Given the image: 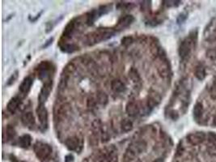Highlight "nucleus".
Segmentation results:
<instances>
[{"mask_svg":"<svg viewBox=\"0 0 216 162\" xmlns=\"http://www.w3.org/2000/svg\"><path fill=\"white\" fill-rule=\"evenodd\" d=\"M114 35L113 29H98L96 32L91 33L86 37V41L88 45H94L100 41L111 38Z\"/></svg>","mask_w":216,"mask_h":162,"instance_id":"nucleus-1","label":"nucleus"},{"mask_svg":"<svg viewBox=\"0 0 216 162\" xmlns=\"http://www.w3.org/2000/svg\"><path fill=\"white\" fill-rule=\"evenodd\" d=\"M37 74H38V79H40L45 83L52 81V75L54 74L53 65L49 62L44 61L37 68Z\"/></svg>","mask_w":216,"mask_h":162,"instance_id":"nucleus-2","label":"nucleus"},{"mask_svg":"<svg viewBox=\"0 0 216 162\" xmlns=\"http://www.w3.org/2000/svg\"><path fill=\"white\" fill-rule=\"evenodd\" d=\"M34 152L38 159L45 160L51 155L52 148L50 144L43 142H36L34 145Z\"/></svg>","mask_w":216,"mask_h":162,"instance_id":"nucleus-3","label":"nucleus"},{"mask_svg":"<svg viewBox=\"0 0 216 162\" xmlns=\"http://www.w3.org/2000/svg\"><path fill=\"white\" fill-rule=\"evenodd\" d=\"M36 114L38 117L39 122L41 123V126L43 129H46L48 126V111L47 109L45 108L44 105L39 104V106L36 108Z\"/></svg>","mask_w":216,"mask_h":162,"instance_id":"nucleus-4","label":"nucleus"},{"mask_svg":"<svg viewBox=\"0 0 216 162\" xmlns=\"http://www.w3.org/2000/svg\"><path fill=\"white\" fill-rule=\"evenodd\" d=\"M52 87H53V82L52 81L44 83V85L41 89V92H40L38 96L39 104L44 105L45 101H47L52 91Z\"/></svg>","mask_w":216,"mask_h":162,"instance_id":"nucleus-5","label":"nucleus"},{"mask_svg":"<svg viewBox=\"0 0 216 162\" xmlns=\"http://www.w3.org/2000/svg\"><path fill=\"white\" fill-rule=\"evenodd\" d=\"M128 151L131 152L134 156H137L139 154H142V152L146 150V144L144 141H136L134 142L129 146L127 148Z\"/></svg>","mask_w":216,"mask_h":162,"instance_id":"nucleus-6","label":"nucleus"},{"mask_svg":"<svg viewBox=\"0 0 216 162\" xmlns=\"http://www.w3.org/2000/svg\"><path fill=\"white\" fill-rule=\"evenodd\" d=\"M134 20H135V18H134V16H131V15H127V16H122V18H120L119 20L117 21V25H116V26H115L114 28V30L121 31V30L125 29L129 27V26L134 22Z\"/></svg>","mask_w":216,"mask_h":162,"instance_id":"nucleus-7","label":"nucleus"},{"mask_svg":"<svg viewBox=\"0 0 216 162\" xmlns=\"http://www.w3.org/2000/svg\"><path fill=\"white\" fill-rule=\"evenodd\" d=\"M191 51V41L189 39H185L180 43L179 47V55L182 59H186Z\"/></svg>","mask_w":216,"mask_h":162,"instance_id":"nucleus-8","label":"nucleus"},{"mask_svg":"<svg viewBox=\"0 0 216 162\" xmlns=\"http://www.w3.org/2000/svg\"><path fill=\"white\" fill-rule=\"evenodd\" d=\"M65 144L70 151H79V148H81V144L79 138L77 136H70L65 141Z\"/></svg>","mask_w":216,"mask_h":162,"instance_id":"nucleus-9","label":"nucleus"},{"mask_svg":"<svg viewBox=\"0 0 216 162\" xmlns=\"http://www.w3.org/2000/svg\"><path fill=\"white\" fill-rule=\"evenodd\" d=\"M206 135L203 132H195L189 134L187 136L188 141L193 145H198V144H202L204 140H205Z\"/></svg>","mask_w":216,"mask_h":162,"instance_id":"nucleus-10","label":"nucleus"},{"mask_svg":"<svg viewBox=\"0 0 216 162\" xmlns=\"http://www.w3.org/2000/svg\"><path fill=\"white\" fill-rule=\"evenodd\" d=\"M33 83V79L32 78L31 76H28L26 78L24 79V80L22 81V83H21L20 85V88H19V90L20 92L22 93V94L27 95V93L30 91L31 89V87Z\"/></svg>","mask_w":216,"mask_h":162,"instance_id":"nucleus-11","label":"nucleus"},{"mask_svg":"<svg viewBox=\"0 0 216 162\" xmlns=\"http://www.w3.org/2000/svg\"><path fill=\"white\" fill-rule=\"evenodd\" d=\"M161 101V97L160 94H158L157 92L155 91H151L149 93L148 98H147V106L150 108H154L155 106H158Z\"/></svg>","mask_w":216,"mask_h":162,"instance_id":"nucleus-12","label":"nucleus"},{"mask_svg":"<svg viewBox=\"0 0 216 162\" xmlns=\"http://www.w3.org/2000/svg\"><path fill=\"white\" fill-rule=\"evenodd\" d=\"M126 111L130 116H135L139 113V107L135 101H129L126 104Z\"/></svg>","mask_w":216,"mask_h":162,"instance_id":"nucleus-13","label":"nucleus"},{"mask_svg":"<svg viewBox=\"0 0 216 162\" xmlns=\"http://www.w3.org/2000/svg\"><path fill=\"white\" fill-rule=\"evenodd\" d=\"M111 88L113 92L117 93H121L126 91V85L125 83L120 79H113L111 83Z\"/></svg>","mask_w":216,"mask_h":162,"instance_id":"nucleus-14","label":"nucleus"},{"mask_svg":"<svg viewBox=\"0 0 216 162\" xmlns=\"http://www.w3.org/2000/svg\"><path fill=\"white\" fill-rule=\"evenodd\" d=\"M22 122L25 126H32L35 124V118L32 113L27 112L24 114L22 116Z\"/></svg>","mask_w":216,"mask_h":162,"instance_id":"nucleus-15","label":"nucleus"},{"mask_svg":"<svg viewBox=\"0 0 216 162\" xmlns=\"http://www.w3.org/2000/svg\"><path fill=\"white\" fill-rule=\"evenodd\" d=\"M21 104V99L18 97H13L9 101L8 104L7 106V110L9 111L11 114H14L17 110V109L19 108V106Z\"/></svg>","mask_w":216,"mask_h":162,"instance_id":"nucleus-16","label":"nucleus"},{"mask_svg":"<svg viewBox=\"0 0 216 162\" xmlns=\"http://www.w3.org/2000/svg\"><path fill=\"white\" fill-rule=\"evenodd\" d=\"M74 29H75V23H74V20L72 21H70L68 23V25L66 26L65 29L63 31V37L65 39H69L71 37V35L73 34L74 31Z\"/></svg>","mask_w":216,"mask_h":162,"instance_id":"nucleus-17","label":"nucleus"},{"mask_svg":"<svg viewBox=\"0 0 216 162\" xmlns=\"http://www.w3.org/2000/svg\"><path fill=\"white\" fill-rule=\"evenodd\" d=\"M18 143L20 147H21V148H28V147L31 145V143H32L31 135H28V134L22 135V136H21V137L19 138Z\"/></svg>","mask_w":216,"mask_h":162,"instance_id":"nucleus-18","label":"nucleus"},{"mask_svg":"<svg viewBox=\"0 0 216 162\" xmlns=\"http://www.w3.org/2000/svg\"><path fill=\"white\" fill-rule=\"evenodd\" d=\"M69 105L68 104H63L62 106H59L58 109V111L56 113V116L58 117V119H63L66 116L69 111Z\"/></svg>","mask_w":216,"mask_h":162,"instance_id":"nucleus-19","label":"nucleus"},{"mask_svg":"<svg viewBox=\"0 0 216 162\" xmlns=\"http://www.w3.org/2000/svg\"><path fill=\"white\" fill-rule=\"evenodd\" d=\"M97 101H98V103H100V105H102V106L107 105L108 101V98L107 94H106L104 92H102V91H100V92H97Z\"/></svg>","mask_w":216,"mask_h":162,"instance_id":"nucleus-20","label":"nucleus"},{"mask_svg":"<svg viewBox=\"0 0 216 162\" xmlns=\"http://www.w3.org/2000/svg\"><path fill=\"white\" fill-rule=\"evenodd\" d=\"M60 47H61V50L63 51L66 52V53H73L74 51L78 50V46L74 45V44L64 43L63 45H60Z\"/></svg>","mask_w":216,"mask_h":162,"instance_id":"nucleus-21","label":"nucleus"},{"mask_svg":"<svg viewBox=\"0 0 216 162\" xmlns=\"http://www.w3.org/2000/svg\"><path fill=\"white\" fill-rule=\"evenodd\" d=\"M203 106L201 103H197L195 105L194 108V118L196 120H198L199 118H201L202 115H203Z\"/></svg>","mask_w":216,"mask_h":162,"instance_id":"nucleus-22","label":"nucleus"},{"mask_svg":"<svg viewBox=\"0 0 216 162\" xmlns=\"http://www.w3.org/2000/svg\"><path fill=\"white\" fill-rule=\"evenodd\" d=\"M121 127L125 132H129L133 129V122L129 119H124L121 122Z\"/></svg>","mask_w":216,"mask_h":162,"instance_id":"nucleus-23","label":"nucleus"},{"mask_svg":"<svg viewBox=\"0 0 216 162\" xmlns=\"http://www.w3.org/2000/svg\"><path fill=\"white\" fill-rule=\"evenodd\" d=\"M158 71H159L160 75L162 77H167L169 76L170 70H169V66L167 65V64H163L162 66H160V68H159Z\"/></svg>","mask_w":216,"mask_h":162,"instance_id":"nucleus-24","label":"nucleus"},{"mask_svg":"<svg viewBox=\"0 0 216 162\" xmlns=\"http://www.w3.org/2000/svg\"><path fill=\"white\" fill-rule=\"evenodd\" d=\"M195 76L197 77V79H200V80L204 79L206 76L205 68L203 67H198V68L195 71Z\"/></svg>","mask_w":216,"mask_h":162,"instance_id":"nucleus-25","label":"nucleus"},{"mask_svg":"<svg viewBox=\"0 0 216 162\" xmlns=\"http://www.w3.org/2000/svg\"><path fill=\"white\" fill-rule=\"evenodd\" d=\"M129 75H130V78H131L134 82H138L140 81V76L137 70H135V68H131L130 72H129Z\"/></svg>","mask_w":216,"mask_h":162,"instance_id":"nucleus-26","label":"nucleus"},{"mask_svg":"<svg viewBox=\"0 0 216 162\" xmlns=\"http://www.w3.org/2000/svg\"><path fill=\"white\" fill-rule=\"evenodd\" d=\"M6 135H7V140H12L15 138V136L16 135V132L13 126H7V129H6Z\"/></svg>","mask_w":216,"mask_h":162,"instance_id":"nucleus-27","label":"nucleus"},{"mask_svg":"<svg viewBox=\"0 0 216 162\" xmlns=\"http://www.w3.org/2000/svg\"><path fill=\"white\" fill-rule=\"evenodd\" d=\"M133 37L131 36H126V37H124L122 39V45H124V46H126V47H127V46H129L130 45H131L132 43H133Z\"/></svg>","mask_w":216,"mask_h":162,"instance_id":"nucleus-28","label":"nucleus"},{"mask_svg":"<svg viewBox=\"0 0 216 162\" xmlns=\"http://www.w3.org/2000/svg\"><path fill=\"white\" fill-rule=\"evenodd\" d=\"M17 77H18V71H16L15 73H13V74L11 75V76L10 77L8 81H7V85H11V84L16 80Z\"/></svg>","mask_w":216,"mask_h":162,"instance_id":"nucleus-29","label":"nucleus"},{"mask_svg":"<svg viewBox=\"0 0 216 162\" xmlns=\"http://www.w3.org/2000/svg\"><path fill=\"white\" fill-rule=\"evenodd\" d=\"M89 141L92 145H97L98 144V135L97 134H93L89 137Z\"/></svg>","mask_w":216,"mask_h":162,"instance_id":"nucleus-30","label":"nucleus"},{"mask_svg":"<svg viewBox=\"0 0 216 162\" xmlns=\"http://www.w3.org/2000/svg\"><path fill=\"white\" fill-rule=\"evenodd\" d=\"M207 57L210 59H216V51L214 50H208L207 53Z\"/></svg>","mask_w":216,"mask_h":162,"instance_id":"nucleus-31","label":"nucleus"},{"mask_svg":"<svg viewBox=\"0 0 216 162\" xmlns=\"http://www.w3.org/2000/svg\"><path fill=\"white\" fill-rule=\"evenodd\" d=\"M74 70H75V67H74L73 64L70 63V64H68V65L66 67L65 71L66 72V73H71V72L74 71Z\"/></svg>","mask_w":216,"mask_h":162,"instance_id":"nucleus-32","label":"nucleus"},{"mask_svg":"<svg viewBox=\"0 0 216 162\" xmlns=\"http://www.w3.org/2000/svg\"><path fill=\"white\" fill-rule=\"evenodd\" d=\"M186 14H184V13H182V14H180V16H178V18H177V22L179 23V24H181V23H183L184 21L185 20V19H186Z\"/></svg>","mask_w":216,"mask_h":162,"instance_id":"nucleus-33","label":"nucleus"},{"mask_svg":"<svg viewBox=\"0 0 216 162\" xmlns=\"http://www.w3.org/2000/svg\"><path fill=\"white\" fill-rule=\"evenodd\" d=\"M169 115H170V118H171L172 120H176L178 118V114L177 112L175 110H172Z\"/></svg>","mask_w":216,"mask_h":162,"instance_id":"nucleus-34","label":"nucleus"},{"mask_svg":"<svg viewBox=\"0 0 216 162\" xmlns=\"http://www.w3.org/2000/svg\"><path fill=\"white\" fill-rule=\"evenodd\" d=\"M210 97H211L212 99H214V100L216 99V87L215 86H214V87L212 88L211 91H210Z\"/></svg>","mask_w":216,"mask_h":162,"instance_id":"nucleus-35","label":"nucleus"},{"mask_svg":"<svg viewBox=\"0 0 216 162\" xmlns=\"http://www.w3.org/2000/svg\"><path fill=\"white\" fill-rule=\"evenodd\" d=\"M208 138L210 141H216V134L215 133L210 132L209 133V135H208Z\"/></svg>","mask_w":216,"mask_h":162,"instance_id":"nucleus-36","label":"nucleus"},{"mask_svg":"<svg viewBox=\"0 0 216 162\" xmlns=\"http://www.w3.org/2000/svg\"><path fill=\"white\" fill-rule=\"evenodd\" d=\"M208 152H210V154L212 156H216V147H213L208 150Z\"/></svg>","mask_w":216,"mask_h":162,"instance_id":"nucleus-37","label":"nucleus"},{"mask_svg":"<svg viewBox=\"0 0 216 162\" xmlns=\"http://www.w3.org/2000/svg\"><path fill=\"white\" fill-rule=\"evenodd\" d=\"M73 160V156L72 155H67V156H66V157H65V161L66 162H70V161H72Z\"/></svg>","mask_w":216,"mask_h":162,"instance_id":"nucleus-38","label":"nucleus"},{"mask_svg":"<svg viewBox=\"0 0 216 162\" xmlns=\"http://www.w3.org/2000/svg\"><path fill=\"white\" fill-rule=\"evenodd\" d=\"M53 40H54V38H50V40H47V43H46V44H45V45H43V48L47 47L48 45H50V44H51V42H52V41H53Z\"/></svg>","mask_w":216,"mask_h":162,"instance_id":"nucleus-39","label":"nucleus"},{"mask_svg":"<svg viewBox=\"0 0 216 162\" xmlns=\"http://www.w3.org/2000/svg\"><path fill=\"white\" fill-rule=\"evenodd\" d=\"M183 150H184V148H183L182 147H180V145L179 147H178L177 148V154L178 155H180L181 153L183 152Z\"/></svg>","mask_w":216,"mask_h":162,"instance_id":"nucleus-40","label":"nucleus"},{"mask_svg":"<svg viewBox=\"0 0 216 162\" xmlns=\"http://www.w3.org/2000/svg\"><path fill=\"white\" fill-rule=\"evenodd\" d=\"M11 160H12V162H24V161H19V160H16V159L15 157L12 158V159H11Z\"/></svg>","mask_w":216,"mask_h":162,"instance_id":"nucleus-41","label":"nucleus"},{"mask_svg":"<svg viewBox=\"0 0 216 162\" xmlns=\"http://www.w3.org/2000/svg\"><path fill=\"white\" fill-rule=\"evenodd\" d=\"M153 162H163L162 159H160V158H159V159H156L155 160H154Z\"/></svg>","mask_w":216,"mask_h":162,"instance_id":"nucleus-42","label":"nucleus"},{"mask_svg":"<svg viewBox=\"0 0 216 162\" xmlns=\"http://www.w3.org/2000/svg\"><path fill=\"white\" fill-rule=\"evenodd\" d=\"M213 123H214V125H215V126H216V117L214 118V122H213Z\"/></svg>","mask_w":216,"mask_h":162,"instance_id":"nucleus-43","label":"nucleus"},{"mask_svg":"<svg viewBox=\"0 0 216 162\" xmlns=\"http://www.w3.org/2000/svg\"><path fill=\"white\" fill-rule=\"evenodd\" d=\"M214 86H215L216 87V78L214 79Z\"/></svg>","mask_w":216,"mask_h":162,"instance_id":"nucleus-44","label":"nucleus"},{"mask_svg":"<svg viewBox=\"0 0 216 162\" xmlns=\"http://www.w3.org/2000/svg\"><path fill=\"white\" fill-rule=\"evenodd\" d=\"M137 162H141V161H139V160H138V161H137Z\"/></svg>","mask_w":216,"mask_h":162,"instance_id":"nucleus-45","label":"nucleus"}]
</instances>
